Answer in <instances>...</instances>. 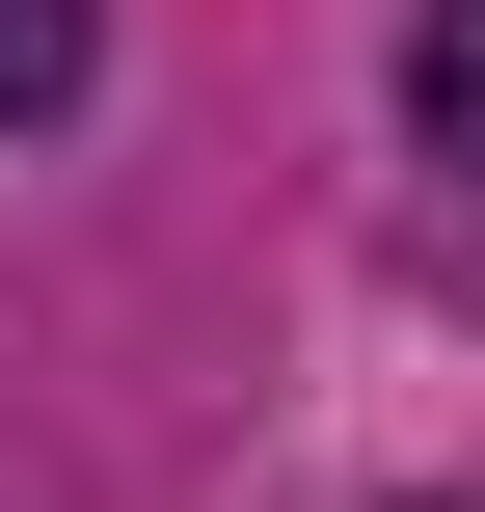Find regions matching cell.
Returning a JSON list of instances; mask_svg holds the SVG:
<instances>
[{"label": "cell", "mask_w": 485, "mask_h": 512, "mask_svg": "<svg viewBox=\"0 0 485 512\" xmlns=\"http://www.w3.org/2000/svg\"><path fill=\"white\" fill-rule=\"evenodd\" d=\"M405 108H432V162H485V0H405Z\"/></svg>", "instance_id": "obj_1"}, {"label": "cell", "mask_w": 485, "mask_h": 512, "mask_svg": "<svg viewBox=\"0 0 485 512\" xmlns=\"http://www.w3.org/2000/svg\"><path fill=\"white\" fill-rule=\"evenodd\" d=\"M81 54H108L81 0H0V135H27V108H81Z\"/></svg>", "instance_id": "obj_2"}]
</instances>
